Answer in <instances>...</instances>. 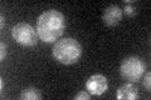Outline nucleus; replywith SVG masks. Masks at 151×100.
<instances>
[{"mask_svg": "<svg viewBox=\"0 0 151 100\" xmlns=\"http://www.w3.org/2000/svg\"><path fill=\"white\" fill-rule=\"evenodd\" d=\"M65 29L64 15L58 10L50 9L42 13L37 20V33L44 43H54L62 36Z\"/></svg>", "mask_w": 151, "mask_h": 100, "instance_id": "1", "label": "nucleus"}, {"mask_svg": "<svg viewBox=\"0 0 151 100\" xmlns=\"http://www.w3.org/2000/svg\"><path fill=\"white\" fill-rule=\"evenodd\" d=\"M82 55L81 44L73 38H64L57 40L53 46V56L60 64L70 65L79 60Z\"/></svg>", "mask_w": 151, "mask_h": 100, "instance_id": "2", "label": "nucleus"}, {"mask_svg": "<svg viewBox=\"0 0 151 100\" xmlns=\"http://www.w3.org/2000/svg\"><path fill=\"white\" fill-rule=\"evenodd\" d=\"M145 63L137 56H129L121 63L120 73L122 78L131 83H137L145 73Z\"/></svg>", "mask_w": 151, "mask_h": 100, "instance_id": "3", "label": "nucleus"}, {"mask_svg": "<svg viewBox=\"0 0 151 100\" xmlns=\"http://www.w3.org/2000/svg\"><path fill=\"white\" fill-rule=\"evenodd\" d=\"M12 35L17 43L24 46H34L38 43V33L28 23H18L14 25Z\"/></svg>", "mask_w": 151, "mask_h": 100, "instance_id": "4", "label": "nucleus"}, {"mask_svg": "<svg viewBox=\"0 0 151 100\" xmlns=\"http://www.w3.org/2000/svg\"><path fill=\"white\" fill-rule=\"evenodd\" d=\"M86 89L91 95H102L108 89V83L105 75L96 74L87 80Z\"/></svg>", "mask_w": 151, "mask_h": 100, "instance_id": "5", "label": "nucleus"}, {"mask_svg": "<svg viewBox=\"0 0 151 100\" xmlns=\"http://www.w3.org/2000/svg\"><path fill=\"white\" fill-rule=\"evenodd\" d=\"M122 19V9L117 5H110L105 9L102 15L103 24L107 26H115L117 25Z\"/></svg>", "mask_w": 151, "mask_h": 100, "instance_id": "6", "label": "nucleus"}, {"mask_svg": "<svg viewBox=\"0 0 151 100\" xmlns=\"http://www.w3.org/2000/svg\"><path fill=\"white\" fill-rule=\"evenodd\" d=\"M116 98L119 100L126 99V100H135L139 98V91L137 88L135 87L134 84H125L117 90Z\"/></svg>", "mask_w": 151, "mask_h": 100, "instance_id": "7", "label": "nucleus"}, {"mask_svg": "<svg viewBox=\"0 0 151 100\" xmlns=\"http://www.w3.org/2000/svg\"><path fill=\"white\" fill-rule=\"evenodd\" d=\"M20 99L23 100H39L42 99V94L37 88H25L20 94Z\"/></svg>", "mask_w": 151, "mask_h": 100, "instance_id": "8", "label": "nucleus"}, {"mask_svg": "<svg viewBox=\"0 0 151 100\" xmlns=\"http://www.w3.org/2000/svg\"><path fill=\"white\" fill-rule=\"evenodd\" d=\"M91 98V94L87 93V91H79L74 95V99L76 100H81V99H84V100H88Z\"/></svg>", "mask_w": 151, "mask_h": 100, "instance_id": "9", "label": "nucleus"}, {"mask_svg": "<svg viewBox=\"0 0 151 100\" xmlns=\"http://www.w3.org/2000/svg\"><path fill=\"white\" fill-rule=\"evenodd\" d=\"M150 78H151V74H150V71H147L146 73V77H145V79H144V87L147 89V90H150Z\"/></svg>", "mask_w": 151, "mask_h": 100, "instance_id": "10", "label": "nucleus"}, {"mask_svg": "<svg viewBox=\"0 0 151 100\" xmlns=\"http://www.w3.org/2000/svg\"><path fill=\"white\" fill-rule=\"evenodd\" d=\"M0 46H1V54H0V61H3L4 58L6 55V45L4 43H0Z\"/></svg>", "mask_w": 151, "mask_h": 100, "instance_id": "11", "label": "nucleus"}, {"mask_svg": "<svg viewBox=\"0 0 151 100\" xmlns=\"http://www.w3.org/2000/svg\"><path fill=\"white\" fill-rule=\"evenodd\" d=\"M132 10H134V9H132L131 6H127V8H126V13L130 14V15H132V14H134V11H132Z\"/></svg>", "mask_w": 151, "mask_h": 100, "instance_id": "12", "label": "nucleus"}, {"mask_svg": "<svg viewBox=\"0 0 151 100\" xmlns=\"http://www.w3.org/2000/svg\"><path fill=\"white\" fill-rule=\"evenodd\" d=\"M0 87H1V89H3V87H4V80H3V79H0Z\"/></svg>", "mask_w": 151, "mask_h": 100, "instance_id": "13", "label": "nucleus"}, {"mask_svg": "<svg viewBox=\"0 0 151 100\" xmlns=\"http://www.w3.org/2000/svg\"><path fill=\"white\" fill-rule=\"evenodd\" d=\"M1 28H4V16L1 15Z\"/></svg>", "mask_w": 151, "mask_h": 100, "instance_id": "14", "label": "nucleus"}]
</instances>
